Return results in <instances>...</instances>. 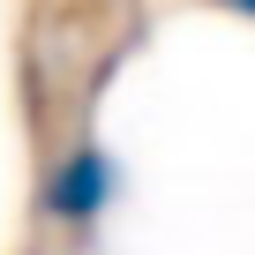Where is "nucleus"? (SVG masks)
<instances>
[{
    "label": "nucleus",
    "mask_w": 255,
    "mask_h": 255,
    "mask_svg": "<svg viewBox=\"0 0 255 255\" xmlns=\"http://www.w3.org/2000/svg\"><path fill=\"white\" fill-rule=\"evenodd\" d=\"M233 8H248V15H255V0H233Z\"/></svg>",
    "instance_id": "nucleus-2"
},
{
    "label": "nucleus",
    "mask_w": 255,
    "mask_h": 255,
    "mask_svg": "<svg viewBox=\"0 0 255 255\" xmlns=\"http://www.w3.org/2000/svg\"><path fill=\"white\" fill-rule=\"evenodd\" d=\"M105 188H113V165L98 158V150H75L60 173H53V188H45V203L60 210V218H90L98 203H105Z\"/></svg>",
    "instance_id": "nucleus-1"
}]
</instances>
